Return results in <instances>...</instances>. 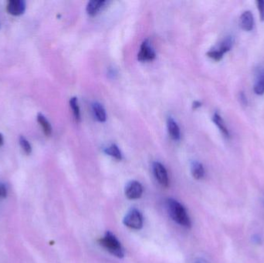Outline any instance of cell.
<instances>
[{"instance_id":"6da1fadb","label":"cell","mask_w":264,"mask_h":263,"mask_svg":"<svg viewBox=\"0 0 264 263\" xmlns=\"http://www.w3.org/2000/svg\"><path fill=\"white\" fill-rule=\"evenodd\" d=\"M166 206L168 214L175 222L186 228H190L192 223L183 205H181L176 200L168 199Z\"/></svg>"},{"instance_id":"7a4b0ae2","label":"cell","mask_w":264,"mask_h":263,"mask_svg":"<svg viewBox=\"0 0 264 263\" xmlns=\"http://www.w3.org/2000/svg\"><path fill=\"white\" fill-rule=\"evenodd\" d=\"M100 244L113 256H116L117 258L124 257V249L121 246V242L117 240L115 235L111 232H106L105 236L100 239Z\"/></svg>"},{"instance_id":"3957f363","label":"cell","mask_w":264,"mask_h":263,"mask_svg":"<svg viewBox=\"0 0 264 263\" xmlns=\"http://www.w3.org/2000/svg\"><path fill=\"white\" fill-rule=\"evenodd\" d=\"M124 224L132 229H141L143 226V217L139 211L131 209L124 217Z\"/></svg>"},{"instance_id":"277c9868","label":"cell","mask_w":264,"mask_h":263,"mask_svg":"<svg viewBox=\"0 0 264 263\" xmlns=\"http://www.w3.org/2000/svg\"><path fill=\"white\" fill-rule=\"evenodd\" d=\"M124 192L128 199L135 200L142 197V193H143V187L138 181H130L125 187Z\"/></svg>"},{"instance_id":"5b68a950","label":"cell","mask_w":264,"mask_h":263,"mask_svg":"<svg viewBox=\"0 0 264 263\" xmlns=\"http://www.w3.org/2000/svg\"><path fill=\"white\" fill-rule=\"evenodd\" d=\"M153 169L156 180L161 186L167 188L169 181H168V173L165 168L159 162H154Z\"/></svg>"},{"instance_id":"8992f818","label":"cell","mask_w":264,"mask_h":263,"mask_svg":"<svg viewBox=\"0 0 264 263\" xmlns=\"http://www.w3.org/2000/svg\"><path fill=\"white\" fill-rule=\"evenodd\" d=\"M156 58V52L153 46H151L149 40H145L142 43L140 51L138 54V59L140 61H150Z\"/></svg>"},{"instance_id":"52a82bcc","label":"cell","mask_w":264,"mask_h":263,"mask_svg":"<svg viewBox=\"0 0 264 263\" xmlns=\"http://www.w3.org/2000/svg\"><path fill=\"white\" fill-rule=\"evenodd\" d=\"M26 2L23 0H9L6 5V11L12 16H21L26 11Z\"/></svg>"},{"instance_id":"ba28073f","label":"cell","mask_w":264,"mask_h":263,"mask_svg":"<svg viewBox=\"0 0 264 263\" xmlns=\"http://www.w3.org/2000/svg\"><path fill=\"white\" fill-rule=\"evenodd\" d=\"M240 27L246 31H251L254 27V19L252 12L246 11L240 16Z\"/></svg>"},{"instance_id":"9c48e42d","label":"cell","mask_w":264,"mask_h":263,"mask_svg":"<svg viewBox=\"0 0 264 263\" xmlns=\"http://www.w3.org/2000/svg\"><path fill=\"white\" fill-rule=\"evenodd\" d=\"M106 2L105 0H91L87 5L86 10L88 14L95 16L105 6Z\"/></svg>"},{"instance_id":"30bf717a","label":"cell","mask_w":264,"mask_h":263,"mask_svg":"<svg viewBox=\"0 0 264 263\" xmlns=\"http://www.w3.org/2000/svg\"><path fill=\"white\" fill-rule=\"evenodd\" d=\"M167 127H168V133L170 134V137L175 140H179L180 139V129H179V127L177 125L176 121L171 117L168 118Z\"/></svg>"},{"instance_id":"8fae6325","label":"cell","mask_w":264,"mask_h":263,"mask_svg":"<svg viewBox=\"0 0 264 263\" xmlns=\"http://www.w3.org/2000/svg\"><path fill=\"white\" fill-rule=\"evenodd\" d=\"M37 122H38L39 125H41L43 132L45 133V135L48 136V137L51 136V133H52V127H51V124H50L49 121L46 118L44 114H37Z\"/></svg>"},{"instance_id":"7c38bea8","label":"cell","mask_w":264,"mask_h":263,"mask_svg":"<svg viewBox=\"0 0 264 263\" xmlns=\"http://www.w3.org/2000/svg\"><path fill=\"white\" fill-rule=\"evenodd\" d=\"M191 172H192V175H193L194 178H196V180H200L205 175L204 167L200 162H193L191 165Z\"/></svg>"},{"instance_id":"4fadbf2b","label":"cell","mask_w":264,"mask_h":263,"mask_svg":"<svg viewBox=\"0 0 264 263\" xmlns=\"http://www.w3.org/2000/svg\"><path fill=\"white\" fill-rule=\"evenodd\" d=\"M92 107H93L94 113H95V117H96L98 121L105 122L107 119V115H106V112H105L103 106L99 103H95Z\"/></svg>"},{"instance_id":"5bb4252c","label":"cell","mask_w":264,"mask_h":263,"mask_svg":"<svg viewBox=\"0 0 264 263\" xmlns=\"http://www.w3.org/2000/svg\"><path fill=\"white\" fill-rule=\"evenodd\" d=\"M212 121H213L215 125L218 127V128L220 130V132L223 133L224 135L226 136V137H229V131H228L226 125L224 123L223 120H222V118H221V116L219 114H214L213 118H212Z\"/></svg>"},{"instance_id":"9a60e30c","label":"cell","mask_w":264,"mask_h":263,"mask_svg":"<svg viewBox=\"0 0 264 263\" xmlns=\"http://www.w3.org/2000/svg\"><path fill=\"white\" fill-rule=\"evenodd\" d=\"M105 154L109 155V156L113 157L117 160L122 159V154H121V151L116 144H111L109 147H106L105 150Z\"/></svg>"},{"instance_id":"2e32d148","label":"cell","mask_w":264,"mask_h":263,"mask_svg":"<svg viewBox=\"0 0 264 263\" xmlns=\"http://www.w3.org/2000/svg\"><path fill=\"white\" fill-rule=\"evenodd\" d=\"M70 105L76 121H80V120H81V113H80V107H79L77 97H72L70 99Z\"/></svg>"},{"instance_id":"e0dca14e","label":"cell","mask_w":264,"mask_h":263,"mask_svg":"<svg viewBox=\"0 0 264 263\" xmlns=\"http://www.w3.org/2000/svg\"><path fill=\"white\" fill-rule=\"evenodd\" d=\"M19 142L25 154L27 155H30L32 153V146L30 141L23 136H20L19 138Z\"/></svg>"},{"instance_id":"ac0fdd59","label":"cell","mask_w":264,"mask_h":263,"mask_svg":"<svg viewBox=\"0 0 264 263\" xmlns=\"http://www.w3.org/2000/svg\"><path fill=\"white\" fill-rule=\"evenodd\" d=\"M233 46V40L230 37L226 38L223 42L221 44L220 46L217 50L220 51L222 54L227 53L228 51L230 50L231 48Z\"/></svg>"},{"instance_id":"d6986e66","label":"cell","mask_w":264,"mask_h":263,"mask_svg":"<svg viewBox=\"0 0 264 263\" xmlns=\"http://www.w3.org/2000/svg\"><path fill=\"white\" fill-rule=\"evenodd\" d=\"M254 92L258 95L264 94V76L261 77L259 81H257L254 86Z\"/></svg>"},{"instance_id":"ffe728a7","label":"cell","mask_w":264,"mask_h":263,"mask_svg":"<svg viewBox=\"0 0 264 263\" xmlns=\"http://www.w3.org/2000/svg\"><path fill=\"white\" fill-rule=\"evenodd\" d=\"M207 56L210 58H212V60L219 61L222 58L223 54L221 53L220 51L217 50V49H212V50L209 51L208 53H207Z\"/></svg>"},{"instance_id":"44dd1931","label":"cell","mask_w":264,"mask_h":263,"mask_svg":"<svg viewBox=\"0 0 264 263\" xmlns=\"http://www.w3.org/2000/svg\"><path fill=\"white\" fill-rule=\"evenodd\" d=\"M257 4L261 15V21L264 22V0H258L257 1Z\"/></svg>"},{"instance_id":"7402d4cb","label":"cell","mask_w":264,"mask_h":263,"mask_svg":"<svg viewBox=\"0 0 264 263\" xmlns=\"http://www.w3.org/2000/svg\"><path fill=\"white\" fill-rule=\"evenodd\" d=\"M7 195V190L3 184L0 183V198H5Z\"/></svg>"},{"instance_id":"603a6c76","label":"cell","mask_w":264,"mask_h":263,"mask_svg":"<svg viewBox=\"0 0 264 263\" xmlns=\"http://www.w3.org/2000/svg\"><path fill=\"white\" fill-rule=\"evenodd\" d=\"M240 100H241L242 104H245V105L247 104V97H245L244 93H240Z\"/></svg>"},{"instance_id":"cb8c5ba5","label":"cell","mask_w":264,"mask_h":263,"mask_svg":"<svg viewBox=\"0 0 264 263\" xmlns=\"http://www.w3.org/2000/svg\"><path fill=\"white\" fill-rule=\"evenodd\" d=\"M202 104L200 103V102L199 101H195L194 103H193V108L196 109L199 108V107H201Z\"/></svg>"},{"instance_id":"d4e9b609","label":"cell","mask_w":264,"mask_h":263,"mask_svg":"<svg viewBox=\"0 0 264 263\" xmlns=\"http://www.w3.org/2000/svg\"><path fill=\"white\" fill-rule=\"evenodd\" d=\"M4 144V137L2 133H0V146H2Z\"/></svg>"}]
</instances>
